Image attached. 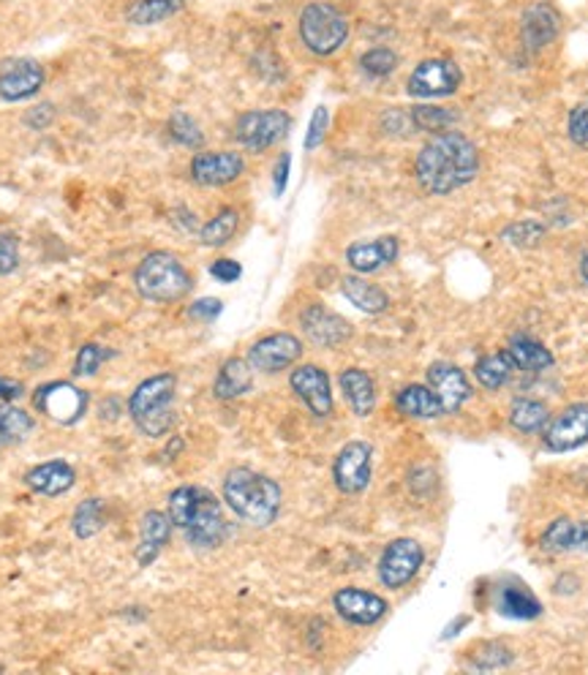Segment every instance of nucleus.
<instances>
[{"instance_id": "nucleus-1", "label": "nucleus", "mask_w": 588, "mask_h": 675, "mask_svg": "<svg viewBox=\"0 0 588 675\" xmlns=\"http://www.w3.org/2000/svg\"><path fill=\"white\" fill-rule=\"evenodd\" d=\"M480 172V150L469 136L458 131L433 134L417 153L415 174L422 189L433 196H447L464 189Z\"/></svg>"}, {"instance_id": "nucleus-2", "label": "nucleus", "mask_w": 588, "mask_h": 675, "mask_svg": "<svg viewBox=\"0 0 588 675\" xmlns=\"http://www.w3.org/2000/svg\"><path fill=\"white\" fill-rule=\"evenodd\" d=\"M167 513L175 529L183 531L185 542L202 551L224 545L229 537V520L221 502L207 487L180 485L169 493Z\"/></svg>"}, {"instance_id": "nucleus-3", "label": "nucleus", "mask_w": 588, "mask_h": 675, "mask_svg": "<svg viewBox=\"0 0 588 675\" xmlns=\"http://www.w3.org/2000/svg\"><path fill=\"white\" fill-rule=\"evenodd\" d=\"M224 504L238 515L243 523L254 526V529H267L278 520L284 504L281 485L273 477L260 474L254 469H238L229 471L224 477Z\"/></svg>"}, {"instance_id": "nucleus-4", "label": "nucleus", "mask_w": 588, "mask_h": 675, "mask_svg": "<svg viewBox=\"0 0 588 675\" xmlns=\"http://www.w3.org/2000/svg\"><path fill=\"white\" fill-rule=\"evenodd\" d=\"M175 373H156L129 395V417L142 436L164 438L175 427Z\"/></svg>"}, {"instance_id": "nucleus-5", "label": "nucleus", "mask_w": 588, "mask_h": 675, "mask_svg": "<svg viewBox=\"0 0 588 675\" xmlns=\"http://www.w3.org/2000/svg\"><path fill=\"white\" fill-rule=\"evenodd\" d=\"M134 287L142 300L158 305H172L189 298L194 289V278L185 270L183 262L169 251H153L136 265Z\"/></svg>"}, {"instance_id": "nucleus-6", "label": "nucleus", "mask_w": 588, "mask_h": 675, "mask_svg": "<svg viewBox=\"0 0 588 675\" xmlns=\"http://www.w3.org/2000/svg\"><path fill=\"white\" fill-rule=\"evenodd\" d=\"M300 38L313 55L329 58L349 38V20L333 3H308L300 14Z\"/></svg>"}, {"instance_id": "nucleus-7", "label": "nucleus", "mask_w": 588, "mask_h": 675, "mask_svg": "<svg viewBox=\"0 0 588 675\" xmlns=\"http://www.w3.org/2000/svg\"><path fill=\"white\" fill-rule=\"evenodd\" d=\"M292 129V118L284 109H251L235 123V140L243 150L265 153L284 140Z\"/></svg>"}, {"instance_id": "nucleus-8", "label": "nucleus", "mask_w": 588, "mask_h": 675, "mask_svg": "<svg viewBox=\"0 0 588 675\" xmlns=\"http://www.w3.org/2000/svg\"><path fill=\"white\" fill-rule=\"evenodd\" d=\"M33 406L58 425H74L85 417L87 393L71 382H47L33 393Z\"/></svg>"}, {"instance_id": "nucleus-9", "label": "nucleus", "mask_w": 588, "mask_h": 675, "mask_svg": "<svg viewBox=\"0 0 588 675\" xmlns=\"http://www.w3.org/2000/svg\"><path fill=\"white\" fill-rule=\"evenodd\" d=\"M425 564V551L411 537H398L384 547L382 558H379V580L384 589L400 591L417 578V572Z\"/></svg>"}, {"instance_id": "nucleus-10", "label": "nucleus", "mask_w": 588, "mask_h": 675, "mask_svg": "<svg viewBox=\"0 0 588 675\" xmlns=\"http://www.w3.org/2000/svg\"><path fill=\"white\" fill-rule=\"evenodd\" d=\"M373 447L368 442H349L338 449L333 460L335 487L346 496H357L371 485Z\"/></svg>"}, {"instance_id": "nucleus-11", "label": "nucleus", "mask_w": 588, "mask_h": 675, "mask_svg": "<svg viewBox=\"0 0 588 675\" xmlns=\"http://www.w3.org/2000/svg\"><path fill=\"white\" fill-rule=\"evenodd\" d=\"M542 442L551 453H573L588 444V403H569L559 411L556 417H551L542 431Z\"/></svg>"}, {"instance_id": "nucleus-12", "label": "nucleus", "mask_w": 588, "mask_h": 675, "mask_svg": "<svg viewBox=\"0 0 588 675\" xmlns=\"http://www.w3.org/2000/svg\"><path fill=\"white\" fill-rule=\"evenodd\" d=\"M464 82L458 65L447 58H431L422 60L415 71H411L406 91L415 98H444L453 96Z\"/></svg>"}, {"instance_id": "nucleus-13", "label": "nucleus", "mask_w": 588, "mask_h": 675, "mask_svg": "<svg viewBox=\"0 0 588 675\" xmlns=\"http://www.w3.org/2000/svg\"><path fill=\"white\" fill-rule=\"evenodd\" d=\"M47 82V71L33 58H9L0 63V101H27L38 96Z\"/></svg>"}, {"instance_id": "nucleus-14", "label": "nucleus", "mask_w": 588, "mask_h": 675, "mask_svg": "<svg viewBox=\"0 0 588 675\" xmlns=\"http://www.w3.org/2000/svg\"><path fill=\"white\" fill-rule=\"evenodd\" d=\"M191 180L205 189H221L243 178L245 158L235 150H202L191 158Z\"/></svg>"}, {"instance_id": "nucleus-15", "label": "nucleus", "mask_w": 588, "mask_h": 675, "mask_svg": "<svg viewBox=\"0 0 588 675\" xmlns=\"http://www.w3.org/2000/svg\"><path fill=\"white\" fill-rule=\"evenodd\" d=\"M302 357V340L292 336V333H273L256 340L249 349L245 360L251 362V367L260 373H281L287 367H292L297 360Z\"/></svg>"}, {"instance_id": "nucleus-16", "label": "nucleus", "mask_w": 588, "mask_h": 675, "mask_svg": "<svg viewBox=\"0 0 588 675\" xmlns=\"http://www.w3.org/2000/svg\"><path fill=\"white\" fill-rule=\"evenodd\" d=\"M333 607L351 627H373V624L382 622L389 611L384 596L365 589H357V586H346V589L335 591Z\"/></svg>"}, {"instance_id": "nucleus-17", "label": "nucleus", "mask_w": 588, "mask_h": 675, "mask_svg": "<svg viewBox=\"0 0 588 675\" xmlns=\"http://www.w3.org/2000/svg\"><path fill=\"white\" fill-rule=\"evenodd\" d=\"M289 384H292V393L302 400L308 411L319 420L333 414V384H329V376L324 367L313 365H297L289 376Z\"/></svg>"}, {"instance_id": "nucleus-18", "label": "nucleus", "mask_w": 588, "mask_h": 675, "mask_svg": "<svg viewBox=\"0 0 588 675\" xmlns=\"http://www.w3.org/2000/svg\"><path fill=\"white\" fill-rule=\"evenodd\" d=\"M300 327L302 333H305V338L311 340L313 346H322V349H335V346L346 343V340L351 338L349 322L319 303L308 305V309L302 311Z\"/></svg>"}, {"instance_id": "nucleus-19", "label": "nucleus", "mask_w": 588, "mask_h": 675, "mask_svg": "<svg viewBox=\"0 0 588 675\" xmlns=\"http://www.w3.org/2000/svg\"><path fill=\"white\" fill-rule=\"evenodd\" d=\"M428 387L442 400L444 414L460 411V406L475 393L469 376H466L458 365H453V362H433V365L428 367Z\"/></svg>"}, {"instance_id": "nucleus-20", "label": "nucleus", "mask_w": 588, "mask_h": 675, "mask_svg": "<svg viewBox=\"0 0 588 675\" xmlns=\"http://www.w3.org/2000/svg\"><path fill=\"white\" fill-rule=\"evenodd\" d=\"M398 238L393 234H384V238L371 240V243H355L346 249V265L357 273V276H371L379 273L382 267L393 265L398 260Z\"/></svg>"}, {"instance_id": "nucleus-21", "label": "nucleus", "mask_w": 588, "mask_h": 675, "mask_svg": "<svg viewBox=\"0 0 588 675\" xmlns=\"http://www.w3.org/2000/svg\"><path fill=\"white\" fill-rule=\"evenodd\" d=\"M172 518L169 513L161 509H151V513L142 515L140 520V545H136V564L140 567H151L158 556L164 553V547L172 540Z\"/></svg>"}, {"instance_id": "nucleus-22", "label": "nucleus", "mask_w": 588, "mask_h": 675, "mask_svg": "<svg viewBox=\"0 0 588 675\" xmlns=\"http://www.w3.org/2000/svg\"><path fill=\"white\" fill-rule=\"evenodd\" d=\"M25 485L38 496H63L76 485V471L69 460H44L27 471Z\"/></svg>"}, {"instance_id": "nucleus-23", "label": "nucleus", "mask_w": 588, "mask_h": 675, "mask_svg": "<svg viewBox=\"0 0 588 675\" xmlns=\"http://www.w3.org/2000/svg\"><path fill=\"white\" fill-rule=\"evenodd\" d=\"M540 545L548 553H588V520L556 518L542 531Z\"/></svg>"}, {"instance_id": "nucleus-24", "label": "nucleus", "mask_w": 588, "mask_h": 675, "mask_svg": "<svg viewBox=\"0 0 588 675\" xmlns=\"http://www.w3.org/2000/svg\"><path fill=\"white\" fill-rule=\"evenodd\" d=\"M340 393L357 417H368L376 409V382L362 367H346L338 376Z\"/></svg>"}, {"instance_id": "nucleus-25", "label": "nucleus", "mask_w": 588, "mask_h": 675, "mask_svg": "<svg viewBox=\"0 0 588 675\" xmlns=\"http://www.w3.org/2000/svg\"><path fill=\"white\" fill-rule=\"evenodd\" d=\"M520 36L529 49H545L553 38L559 36V14L553 5L535 3L526 9L524 25H520Z\"/></svg>"}, {"instance_id": "nucleus-26", "label": "nucleus", "mask_w": 588, "mask_h": 675, "mask_svg": "<svg viewBox=\"0 0 588 675\" xmlns=\"http://www.w3.org/2000/svg\"><path fill=\"white\" fill-rule=\"evenodd\" d=\"M496 611L515 622H535L542 616V602L537 600L535 591H529V586L504 583L496 591Z\"/></svg>"}, {"instance_id": "nucleus-27", "label": "nucleus", "mask_w": 588, "mask_h": 675, "mask_svg": "<svg viewBox=\"0 0 588 675\" xmlns=\"http://www.w3.org/2000/svg\"><path fill=\"white\" fill-rule=\"evenodd\" d=\"M254 387V367L243 357H229L221 367H218L216 384H213V395L218 400H235L243 398Z\"/></svg>"}, {"instance_id": "nucleus-28", "label": "nucleus", "mask_w": 588, "mask_h": 675, "mask_svg": "<svg viewBox=\"0 0 588 675\" xmlns=\"http://www.w3.org/2000/svg\"><path fill=\"white\" fill-rule=\"evenodd\" d=\"M395 409L406 417H415V420H436L444 417L442 400L436 398L428 384H406L404 389L395 393Z\"/></svg>"}, {"instance_id": "nucleus-29", "label": "nucleus", "mask_w": 588, "mask_h": 675, "mask_svg": "<svg viewBox=\"0 0 588 675\" xmlns=\"http://www.w3.org/2000/svg\"><path fill=\"white\" fill-rule=\"evenodd\" d=\"M340 292L362 314L379 316L389 309V294L376 284L365 281V276H346L340 281Z\"/></svg>"}, {"instance_id": "nucleus-30", "label": "nucleus", "mask_w": 588, "mask_h": 675, "mask_svg": "<svg viewBox=\"0 0 588 675\" xmlns=\"http://www.w3.org/2000/svg\"><path fill=\"white\" fill-rule=\"evenodd\" d=\"M507 354L513 357L515 371H526V373H542V371H548V367H553V362H556V357L551 354V349H548L542 340H537L531 336H515L513 340H509Z\"/></svg>"}, {"instance_id": "nucleus-31", "label": "nucleus", "mask_w": 588, "mask_h": 675, "mask_svg": "<svg viewBox=\"0 0 588 675\" xmlns=\"http://www.w3.org/2000/svg\"><path fill=\"white\" fill-rule=\"evenodd\" d=\"M548 420H551V409H548V403H542V400L518 398L509 406V422H513L515 431L520 433H542Z\"/></svg>"}, {"instance_id": "nucleus-32", "label": "nucleus", "mask_w": 588, "mask_h": 675, "mask_svg": "<svg viewBox=\"0 0 588 675\" xmlns=\"http://www.w3.org/2000/svg\"><path fill=\"white\" fill-rule=\"evenodd\" d=\"M238 227H240L238 207H224V210H218L216 216L200 229V243L207 245V249H221V245H227L229 240L238 234Z\"/></svg>"}, {"instance_id": "nucleus-33", "label": "nucleus", "mask_w": 588, "mask_h": 675, "mask_svg": "<svg viewBox=\"0 0 588 675\" xmlns=\"http://www.w3.org/2000/svg\"><path fill=\"white\" fill-rule=\"evenodd\" d=\"M183 9V0H134L125 11V20L131 25H158Z\"/></svg>"}, {"instance_id": "nucleus-34", "label": "nucleus", "mask_w": 588, "mask_h": 675, "mask_svg": "<svg viewBox=\"0 0 588 675\" xmlns=\"http://www.w3.org/2000/svg\"><path fill=\"white\" fill-rule=\"evenodd\" d=\"M513 371H515L513 357H509L507 351H496V354L482 357V360L475 365L477 382H480L485 389L504 387V384L509 382V376H513Z\"/></svg>"}, {"instance_id": "nucleus-35", "label": "nucleus", "mask_w": 588, "mask_h": 675, "mask_svg": "<svg viewBox=\"0 0 588 675\" xmlns=\"http://www.w3.org/2000/svg\"><path fill=\"white\" fill-rule=\"evenodd\" d=\"M104 526H107V515H104L101 498H85V502L74 509L71 531H74L76 540H91V537H96Z\"/></svg>"}, {"instance_id": "nucleus-36", "label": "nucleus", "mask_w": 588, "mask_h": 675, "mask_svg": "<svg viewBox=\"0 0 588 675\" xmlns=\"http://www.w3.org/2000/svg\"><path fill=\"white\" fill-rule=\"evenodd\" d=\"M33 427H36V420L25 409L14 403H0V431H3L5 442H25L33 433Z\"/></svg>"}, {"instance_id": "nucleus-37", "label": "nucleus", "mask_w": 588, "mask_h": 675, "mask_svg": "<svg viewBox=\"0 0 588 675\" xmlns=\"http://www.w3.org/2000/svg\"><path fill=\"white\" fill-rule=\"evenodd\" d=\"M167 129H169V136H172V142H178L180 147L202 150V145H205V134H202L200 123H196L189 112H175L172 118H169Z\"/></svg>"}, {"instance_id": "nucleus-38", "label": "nucleus", "mask_w": 588, "mask_h": 675, "mask_svg": "<svg viewBox=\"0 0 588 675\" xmlns=\"http://www.w3.org/2000/svg\"><path fill=\"white\" fill-rule=\"evenodd\" d=\"M409 120L415 129L428 131V134H444L458 118H455V112H449V109L444 107H415Z\"/></svg>"}, {"instance_id": "nucleus-39", "label": "nucleus", "mask_w": 588, "mask_h": 675, "mask_svg": "<svg viewBox=\"0 0 588 675\" xmlns=\"http://www.w3.org/2000/svg\"><path fill=\"white\" fill-rule=\"evenodd\" d=\"M513 651L507 649V646L502 643H485L480 651H477L475 656H471L469 667L471 671H502V667H509L513 665Z\"/></svg>"}, {"instance_id": "nucleus-40", "label": "nucleus", "mask_w": 588, "mask_h": 675, "mask_svg": "<svg viewBox=\"0 0 588 675\" xmlns=\"http://www.w3.org/2000/svg\"><path fill=\"white\" fill-rule=\"evenodd\" d=\"M360 69L373 80H382V76H389L398 69V55L389 47H373L360 58Z\"/></svg>"}, {"instance_id": "nucleus-41", "label": "nucleus", "mask_w": 588, "mask_h": 675, "mask_svg": "<svg viewBox=\"0 0 588 675\" xmlns=\"http://www.w3.org/2000/svg\"><path fill=\"white\" fill-rule=\"evenodd\" d=\"M112 357V351L101 343H82L74 360V376H93L104 362Z\"/></svg>"}, {"instance_id": "nucleus-42", "label": "nucleus", "mask_w": 588, "mask_h": 675, "mask_svg": "<svg viewBox=\"0 0 588 675\" xmlns=\"http://www.w3.org/2000/svg\"><path fill=\"white\" fill-rule=\"evenodd\" d=\"M502 238L507 240V243L518 245V249H531V245H540V240L545 238V227L537 221H518L504 229Z\"/></svg>"}, {"instance_id": "nucleus-43", "label": "nucleus", "mask_w": 588, "mask_h": 675, "mask_svg": "<svg viewBox=\"0 0 588 675\" xmlns=\"http://www.w3.org/2000/svg\"><path fill=\"white\" fill-rule=\"evenodd\" d=\"M20 267V240L14 232H0V278Z\"/></svg>"}, {"instance_id": "nucleus-44", "label": "nucleus", "mask_w": 588, "mask_h": 675, "mask_svg": "<svg viewBox=\"0 0 588 675\" xmlns=\"http://www.w3.org/2000/svg\"><path fill=\"white\" fill-rule=\"evenodd\" d=\"M329 129V112L327 107H316L311 114V123H308V134H305V150H316V147H322L324 136H327Z\"/></svg>"}, {"instance_id": "nucleus-45", "label": "nucleus", "mask_w": 588, "mask_h": 675, "mask_svg": "<svg viewBox=\"0 0 588 675\" xmlns=\"http://www.w3.org/2000/svg\"><path fill=\"white\" fill-rule=\"evenodd\" d=\"M567 134L575 145L588 147V101H580L578 107H573L567 120Z\"/></svg>"}, {"instance_id": "nucleus-46", "label": "nucleus", "mask_w": 588, "mask_h": 675, "mask_svg": "<svg viewBox=\"0 0 588 675\" xmlns=\"http://www.w3.org/2000/svg\"><path fill=\"white\" fill-rule=\"evenodd\" d=\"M55 104H49V101H44V104H38V107H33V109H27L25 112V125L27 129H33V131H44V129H49V125H52V120H55Z\"/></svg>"}, {"instance_id": "nucleus-47", "label": "nucleus", "mask_w": 588, "mask_h": 675, "mask_svg": "<svg viewBox=\"0 0 588 675\" xmlns=\"http://www.w3.org/2000/svg\"><path fill=\"white\" fill-rule=\"evenodd\" d=\"M221 311H224L221 300H218V298H202V300H196V303H191L189 316L194 322H213V320H218V316H221Z\"/></svg>"}, {"instance_id": "nucleus-48", "label": "nucleus", "mask_w": 588, "mask_h": 675, "mask_svg": "<svg viewBox=\"0 0 588 675\" xmlns=\"http://www.w3.org/2000/svg\"><path fill=\"white\" fill-rule=\"evenodd\" d=\"M211 276L216 278L218 284H235L240 281V276H243V267H240V262L235 260H216L211 265Z\"/></svg>"}, {"instance_id": "nucleus-49", "label": "nucleus", "mask_w": 588, "mask_h": 675, "mask_svg": "<svg viewBox=\"0 0 588 675\" xmlns=\"http://www.w3.org/2000/svg\"><path fill=\"white\" fill-rule=\"evenodd\" d=\"M289 167H292V156H289V153H284V156L278 158L276 169H273V191H276V196H281L284 191H287Z\"/></svg>"}, {"instance_id": "nucleus-50", "label": "nucleus", "mask_w": 588, "mask_h": 675, "mask_svg": "<svg viewBox=\"0 0 588 675\" xmlns=\"http://www.w3.org/2000/svg\"><path fill=\"white\" fill-rule=\"evenodd\" d=\"M22 395H25V384L16 382V378L0 376V400H3V403H14Z\"/></svg>"}, {"instance_id": "nucleus-51", "label": "nucleus", "mask_w": 588, "mask_h": 675, "mask_svg": "<svg viewBox=\"0 0 588 675\" xmlns=\"http://www.w3.org/2000/svg\"><path fill=\"white\" fill-rule=\"evenodd\" d=\"M580 276L588 284V251H584V256H580Z\"/></svg>"}, {"instance_id": "nucleus-52", "label": "nucleus", "mask_w": 588, "mask_h": 675, "mask_svg": "<svg viewBox=\"0 0 588 675\" xmlns=\"http://www.w3.org/2000/svg\"><path fill=\"white\" fill-rule=\"evenodd\" d=\"M5 444H9V442H5V436H3V431H0V449H3V447H5Z\"/></svg>"}]
</instances>
